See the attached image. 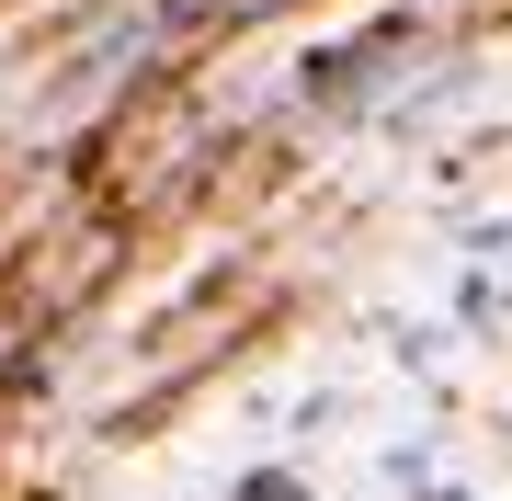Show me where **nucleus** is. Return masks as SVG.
Returning a JSON list of instances; mask_svg holds the SVG:
<instances>
[{"label":"nucleus","mask_w":512,"mask_h":501,"mask_svg":"<svg viewBox=\"0 0 512 501\" xmlns=\"http://www.w3.org/2000/svg\"><path fill=\"white\" fill-rule=\"evenodd\" d=\"M410 46H421V23H410V12L365 23V35H342V46H308V69H296V103H319V114H353V103H376V80L399 69Z\"/></svg>","instance_id":"f257e3e1"},{"label":"nucleus","mask_w":512,"mask_h":501,"mask_svg":"<svg viewBox=\"0 0 512 501\" xmlns=\"http://www.w3.org/2000/svg\"><path fill=\"white\" fill-rule=\"evenodd\" d=\"M501 319H512V274L467 262V274H456V331H501Z\"/></svg>","instance_id":"f03ea898"},{"label":"nucleus","mask_w":512,"mask_h":501,"mask_svg":"<svg viewBox=\"0 0 512 501\" xmlns=\"http://www.w3.org/2000/svg\"><path fill=\"white\" fill-rule=\"evenodd\" d=\"M228 501H319V479H308V467H251V479H228Z\"/></svg>","instance_id":"7ed1b4c3"},{"label":"nucleus","mask_w":512,"mask_h":501,"mask_svg":"<svg viewBox=\"0 0 512 501\" xmlns=\"http://www.w3.org/2000/svg\"><path fill=\"white\" fill-rule=\"evenodd\" d=\"M376 467H387V490H421V479H433V445H387Z\"/></svg>","instance_id":"20e7f679"}]
</instances>
